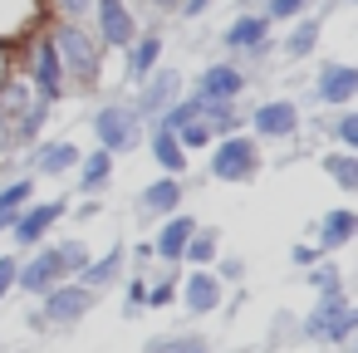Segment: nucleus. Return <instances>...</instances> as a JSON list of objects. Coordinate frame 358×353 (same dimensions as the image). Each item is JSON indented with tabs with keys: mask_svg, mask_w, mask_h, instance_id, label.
<instances>
[{
	"mask_svg": "<svg viewBox=\"0 0 358 353\" xmlns=\"http://www.w3.org/2000/svg\"><path fill=\"white\" fill-rule=\"evenodd\" d=\"M201 123L211 128V138H231V133H245L241 103H201Z\"/></svg>",
	"mask_w": 358,
	"mask_h": 353,
	"instance_id": "c756f323",
	"label": "nucleus"
},
{
	"mask_svg": "<svg viewBox=\"0 0 358 353\" xmlns=\"http://www.w3.org/2000/svg\"><path fill=\"white\" fill-rule=\"evenodd\" d=\"M94 216H103V196H89V201H69V216H64V221L84 226V221H94Z\"/></svg>",
	"mask_w": 358,
	"mask_h": 353,
	"instance_id": "79ce46f5",
	"label": "nucleus"
},
{
	"mask_svg": "<svg viewBox=\"0 0 358 353\" xmlns=\"http://www.w3.org/2000/svg\"><path fill=\"white\" fill-rule=\"evenodd\" d=\"M55 284H64V265H59L55 245L45 240V245H35V250L20 260V270H15V289L30 294V299H40V294L55 289Z\"/></svg>",
	"mask_w": 358,
	"mask_h": 353,
	"instance_id": "6ab92c4d",
	"label": "nucleus"
},
{
	"mask_svg": "<svg viewBox=\"0 0 358 353\" xmlns=\"http://www.w3.org/2000/svg\"><path fill=\"white\" fill-rule=\"evenodd\" d=\"M123 270H128V240H113L103 255H94L74 280L84 284V289H94V294H103V289H113L118 280H123Z\"/></svg>",
	"mask_w": 358,
	"mask_h": 353,
	"instance_id": "5701e85b",
	"label": "nucleus"
},
{
	"mask_svg": "<svg viewBox=\"0 0 358 353\" xmlns=\"http://www.w3.org/2000/svg\"><path fill=\"white\" fill-rule=\"evenodd\" d=\"M177 304L192 314V319H206L226 304V284L211 275V270H182L177 275Z\"/></svg>",
	"mask_w": 358,
	"mask_h": 353,
	"instance_id": "a211bd4d",
	"label": "nucleus"
},
{
	"mask_svg": "<svg viewBox=\"0 0 358 353\" xmlns=\"http://www.w3.org/2000/svg\"><path fill=\"white\" fill-rule=\"evenodd\" d=\"M216 255H221V226H196L187 250H182V265L187 270H211Z\"/></svg>",
	"mask_w": 358,
	"mask_h": 353,
	"instance_id": "cd10ccee",
	"label": "nucleus"
},
{
	"mask_svg": "<svg viewBox=\"0 0 358 353\" xmlns=\"http://www.w3.org/2000/svg\"><path fill=\"white\" fill-rule=\"evenodd\" d=\"M319 128L334 138V147L358 152V108H334V113H324V118H319Z\"/></svg>",
	"mask_w": 358,
	"mask_h": 353,
	"instance_id": "c85d7f7f",
	"label": "nucleus"
},
{
	"mask_svg": "<svg viewBox=\"0 0 358 353\" xmlns=\"http://www.w3.org/2000/svg\"><path fill=\"white\" fill-rule=\"evenodd\" d=\"M353 236H358V211H353V206H329V211H319V221L309 226V240L319 245V255H338Z\"/></svg>",
	"mask_w": 358,
	"mask_h": 353,
	"instance_id": "412c9836",
	"label": "nucleus"
},
{
	"mask_svg": "<svg viewBox=\"0 0 358 353\" xmlns=\"http://www.w3.org/2000/svg\"><path fill=\"white\" fill-rule=\"evenodd\" d=\"M299 280H304L314 294H338V289H348V284H343V270H338L334 260H319V265L299 270Z\"/></svg>",
	"mask_w": 358,
	"mask_h": 353,
	"instance_id": "473e14b6",
	"label": "nucleus"
},
{
	"mask_svg": "<svg viewBox=\"0 0 358 353\" xmlns=\"http://www.w3.org/2000/svg\"><path fill=\"white\" fill-rule=\"evenodd\" d=\"M334 6H358V0H334Z\"/></svg>",
	"mask_w": 358,
	"mask_h": 353,
	"instance_id": "49530a36",
	"label": "nucleus"
},
{
	"mask_svg": "<svg viewBox=\"0 0 358 353\" xmlns=\"http://www.w3.org/2000/svg\"><path fill=\"white\" fill-rule=\"evenodd\" d=\"M89 128H94V147H103L108 157H128V152H138L143 138H148V123L133 113L128 99L99 103V108L89 113Z\"/></svg>",
	"mask_w": 358,
	"mask_h": 353,
	"instance_id": "0eeeda50",
	"label": "nucleus"
},
{
	"mask_svg": "<svg viewBox=\"0 0 358 353\" xmlns=\"http://www.w3.org/2000/svg\"><path fill=\"white\" fill-rule=\"evenodd\" d=\"M177 143H182V152H187V157H192V152H206V147H211V143H216V138H211V128H206V123H201V118H196V123H187V128H182V133H177Z\"/></svg>",
	"mask_w": 358,
	"mask_h": 353,
	"instance_id": "e433bc0d",
	"label": "nucleus"
},
{
	"mask_svg": "<svg viewBox=\"0 0 358 353\" xmlns=\"http://www.w3.org/2000/svg\"><path fill=\"white\" fill-rule=\"evenodd\" d=\"M128 6H133V15H138V20L148 15V20H157V25H162L167 15H177V10H182V0H128Z\"/></svg>",
	"mask_w": 358,
	"mask_h": 353,
	"instance_id": "4c0bfd02",
	"label": "nucleus"
},
{
	"mask_svg": "<svg viewBox=\"0 0 358 353\" xmlns=\"http://www.w3.org/2000/svg\"><path fill=\"white\" fill-rule=\"evenodd\" d=\"M245 133L265 147V143H299V133H304V113H299V103L294 99H260L250 113H245Z\"/></svg>",
	"mask_w": 358,
	"mask_h": 353,
	"instance_id": "6e6552de",
	"label": "nucleus"
},
{
	"mask_svg": "<svg viewBox=\"0 0 358 353\" xmlns=\"http://www.w3.org/2000/svg\"><path fill=\"white\" fill-rule=\"evenodd\" d=\"M64 216H69V196H45V201L35 196L6 231H10V240H15L20 250H35V245H45V236H55V226H59Z\"/></svg>",
	"mask_w": 358,
	"mask_h": 353,
	"instance_id": "9d476101",
	"label": "nucleus"
},
{
	"mask_svg": "<svg viewBox=\"0 0 358 353\" xmlns=\"http://www.w3.org/2000/svg\"><path fill=\"white\" fill-rule=\"evenodd\" d=\"M338 6L329 0V6H319V10H309V15H299L294 25H289V35L285 40H275V50H280V64H304V59H314L319 55V40H324V25H329V15H334Z\"/></svg>",
	"mask_w": 358,
	"mask_h": 353,
	"instance_id": "2eb2a0df",
	"label": "nucleus"
},
{
	"mask_svg": "<svg viewBox=\"0 0 358 353\" xmlns=\"http://www.w3.org/2000/svg\"><path fill=\"white\" fill-rule=\"evenodd\" d=\"M260 172H265V147H260L250 133H231V138H216V143L206 147V177H211V182L250 187Z\"/></svg>",
	"mask_w": 358,
	"mask_h": 353,
	"instance_id": "39448f33",
	"label": "nucleus"
},
{
	"mask_svg": "<svg viewBox=\"0 0 358 353\" xmlns=\"http://www.w3.org/2000/svg\"><path fill=\"white\" fill-rule=\"evenodd\" d=\"M211 6H216V0H182V10H177V15H182V20H201Z\"/></svg>",
	"mask_w": 358,
	"mask_h": 353,
	"instance_id": "c03bdc74",
	"label": "nucleus"
},
{
	"mask_svg": "<svg viewBox=\"0 0 358 353\" xmlns=\"http://www.w3.org/2000/svg\"><path fill=\"white\" fill-rule=\"evenodd\" d=\"M40 25H45V0H0V45L6 50H15Z\"/></svg>",
	"mask_w": 358,
	"mask_h": 353,
	"instance_id": "4be33fe9",
	"label": "nucleus"
},
{
	"mask_svg": "<svg viewBox=\"0 0 358 353\" xmlns=\"http://www.w3.org/2000/svg\"><path fill=\"white\" fill-rule=\"evenodd\" d=\"M162 50H167V40H162V25H148V30H138V40L118 55V64H123V84H143L157 64H162Z\"/></svg>",
	"mask_w": 358,
	"mask_h": 353,
	"instance_id": "aec40b11",
	"label": "nucleus"
},
{
	"mask_svg": "<svg viewBox=\"0 0 358 353\" xmlns=\"http://www.w3.org/2000/svg\"><path fill=\"white\" fill-rule=\"evenodd\" d=\"M319 260H329V255H319L314 240H294V245H289V265H294V270H309V265H319Z\"/></svg>",
	"mask_w": 358,
	"mask_h": 353,
	"instance_id": "ea45409f",
	"label": "nucleus"
},
{
	"mask_svg": "<svg viewBox=\"0 0 358 353\" xmlns=\"http://www.w3.org/2000/svg\"><path fill=\"white\" fill-rule=\"evenodd\" d=\"M353 333H358V309H353V294H348V289H338V294H314L309 314H299V343L353 348Z\"/></svg>",
	"mask_w": 358,
	"mask_h": 353,
	"instance_id": "7ed1b4c3",
	"label": "nucleus"
},
{
	"mask_svg": "<svg viewBox=\"0 0 358 353\" xmlns=\"http://www.w3.org/2000/svg\"><path fill=\"white\" fill-rule=\"evenodd\" d=\"M245 89H250V74H245L241 64H231V59H211V64H201V74L192 79L187 94L201 99V103H241Z\"/></svg>",
	"mask_w": 358,
	"mask_h": 353,
	"instance_id": "9b49d317",
	"label": "nucleus"
},
{
	"mask_svg": "<svg viewBox=\"0 0 358 353\" xmlns=\"http://www.w3.org/2000/svg\"><path fill=\"white\" fill-rule=\"evenodd\" d=\"M45 35L55 40L59 64H64V74H69V89H74V94H79V89H99V84H103V59H108V50L99 45L94 25L45 20Z\"/></svg>",
	"mask_w": 358,
	"mask_h": 353,
	"instance_id": "f257e3e1",
	"label": "nucleus"
},
{
	"mask_svg": "<svg viewBox=\"0 0 358 353\" xmlns=\"http://www.w3.org/2000/svg\"><path fill=\"white\" fill-rule=\"evenodd\" d=\"M113 172H118V157H108L103 147H89L74 167V182H79V196H103L113 187Z\"/></svg>",
	"mask_w": 358,
	"mask_h": 353,
	"instance_id": "393cba45",
	"label": "nucleus"
},
{
	"mask_svg": "<svg viewBox=\"0 0 358 353\" xmlns=\"http://www.w3.org/2000/svg\"><path fill=\"white\" fill-rule=\"evenodd\" d=\"M148 275H128V284H123V319H143L148 314Z\"/></svg>",
	"mask_w": 358,
	"mask_h": 353,
	"instance_id": "c9c22d12",
	"label": "nucleus"
},
{
	"mask_svg": "<svg viewBox=\"0 0 358 353\" xmlns=\"http://www.w3.org/2000/svg\"><path fill=\"white\" fill-rule=\"evenodd\" d=\"M94 304H99L94 289H84L79 280H64V284H55V289H45V294L35 299V309L25 314V324H30L35 333H64V329L84 324V319L94 314Z\"/></svg>",
	"mask_w": 358,
	"mask_h": 353,
	"instance_id": "20e7f679",
	"label": "nucleus"
},
{
	"mask_svg": "<svg viewBox=\"0 0 358 353\" xmlns=\"http://www.w3.org/2000/svg\"><path fill=\"white\" fill-rule=\"evenodd\" d=\"M138 30H143V20L133 15L128 0H94V35L108 55H123L138 40Z\"/></svg>",
	"mask_w": 358,
	"mask_h": 353,
	"instance_id": "ddd939ff",
	"label": "nucleus"
},
{
	"mask_svg": "<svg viewBox=\"0 0 358 353\" xmlns=\"http://www.w3.org/2000/svg\"><path fill=\"white\" fill-rule=\"evenodd\" d=\"M309 99L319 103V108H353V99H358V69L348 64V59H319V69H314V79H309Z\"/></svg>",
	"mask_w": 358,
	"mask_h": 353,
	"instance_id": "f8f14e48",
	"label": "nucleus"
},
{
	"mask_svg": "<svg viewBox=\"0 0 358 353\" xmlns=\"http://www.w3.org/2000/svg\"><path fill=\"white\" fill-rule=\"evenodd\" d=\"M211 275H216L221 284H241V280H245V260L221 250V255H216V265H211Z\"/></svg>",
	"mask_w": 358,
	"mask_h": 353,
	"instance_id": "58836bf2",
	"label": "nucleus"
},
{
	"mask_svg": "<svg viewBox=\"0 0 358 353\" xmlns=\"http://www.w3.org/2000/svg\"><path fill=\"white\" fill-rule=\"evenodd\" d=\"M221 50L231 55V64H241L250 74L255 64H265L275 55V25L265 20V10H236L221 30Z\"/></svg>",
	"mask_w": 358,
	"mask_h": 353,
	"instance_id": "423d86ee",
	"label": "nucleus"
},
{
	"mask_svg": "<svg viewBox=\"0 0 358 353\" xmlns=\"http://www.w3.org/2000/svg\"><path fill=\"white\" fill-rule=\"evenodd\" d=\"M15 152H20V143H15V123L0 113V162H10Z\"/></svg>",
	"mask_w": 358,
	"mask_h": 353,
	"instance_id": "37998d69",
	"label": "nucleus"
},
{
	"mask_svg": "<svg viewBox=\"0 0 358 353\" xmlns=\"http://www.w3.org/2000/svg\"><path fill=\"white\" fill-rule=\"evenodd\" d=\"M201 221L182 206V211H172V216H162L157 226H152V240H148V250H152V260L157 265H177L182 270V250H187V240H192V231H196Z\"/></svg>",
	"mask_w": 358,
	"mask_h": 353,
	"instance_id": "f3484780",
	"label": "nucleus"
},
{
	"mask_svg": "<svg viewBox=\"0 0 358 353\" xmlns=\"http://www.w3.org/2000/svg\"><path fill=\"white\" fill-rule=\"evenodd\" d=\"M319 172H324L343 196L358 192V152H348V147H324V152H319Z\"/></svg>",
	"mask_w": 358,
	"mask_h": 353,
	"instance_id": "a878e982",
	"label": "nucleus"
},
{
	"mask_svg": "<svg viewBox=\"0 0 358 353\" xmlns=\"http://www.w3.org/2000/svg\"><path fill=\"white\" fill-rule=\"evenodd\" d=\"M187 206V182L182 177H152L143 192H138V201H133V211H138V221L143 226H157L162 216H172V211H182Z\"/></svg>",
	"mask_w": 358,
	"mask_h": 353,
	"instance_id": "dca6fc26",
	"label": "nucleus"
},
{
	"mask_svg": "<svg viewBox=\"0 0 358 353\" xmlns=\"http://www.w3.org/2000/svg\"><path fill=\"white\" fill-rule=\"evenodd\" d=\"M50 245H55V255H59V265H64V280H74V275L94 260V250H89L84 236H59V240H50Z\"/></svg>",
	"mask_w": 358,
	"mask_h": 353,
	"instance_id": "7c9ffc66",
	"label": "nucleus"
},
{
	"mask_svg": "<svg viewBox=\"0 0 358 353\" xmlns=\"http://www.w3.org/2000/svg\"><path fill=\"white\" fill-rule=\"evenodd\" d=\"M30 201H35V177H30V172L0 177V226H10Z\"/></svg>",
	"mask_w": 358,
	"mask_h": 353,
	"instance_id": "bb28decb",
	"label": "nucleus"
},
{
	"mask_svg": "<svg viewBox=\"0 0 358 353\" xmlns=\"http://www.w3.org/2000/svg\"><path fill=\"white\" fill-rule=\"evenodd\" d=\"M143 353H211V343L201 333H157L143 343Z\"/></svg>",
	"mask_w": 358,
	"mask_h": 353,
	"instance_id": "2f4dec72",
	"label": "nucleus"
},
{
	"mask_svg": "<svg viewBox=\"0 0 358 353\" xmlns=\"http://www.w3.org/2000/svg\"><path fill=\"white\" fill-rule=\"evenodd\" d=\"M15 270H20V255L0 250V304H6V294H15Z\"/></svg>",
	"mask_w": 358,
	"mask_h": 353,
	"instance_id": "a19ab883",
	"label": "nucleus"
},
{
	"mask_svg": "<svg viewBox=\"0 0 358 353\" xmlns=\"http://www.w3.org/2000/svg\"><path fill=\"white\" fill-rule=\"evenodd\" d=\"M182 94H187V74H182V69H172V64H157V69L138 84V94H133L128 103H133V113L152 128V123H157V118L182 99Z\"/></svg>",
	"mask_w": 358,
	"mask_h": 353,
	"instance_id": "1a4fd4ad",
	"label": "nucleus"
},
{
	"mask_svg": "<svg viewBox=\"0 0 358 353\" xmlns=\"http://www.w3.org/2000/svg\"><path fill=\"white\" fill-rule=\"evenodd\" d=\"M45 20H69V25H94V0H45Z\"/></svg>",
	"mask_w": 358,
	"mask_h": 353,
	"instance_id": "72a5a7b5",
	"label": "nucleus"
},
{
	"mask_svg": "<svg viewBox=\"0 0 358 353\" xmlns=\"http://www.w3.org/2000/svg\"><path fill=\"white\" fill-rule=\"evenodd\" d=\"M309 10H314V0H265V20L270 25H294Z\"/></svg>",
	"mask_w": 358,
	"mask_h": 353,
	"instance_id": "f704fd0d",
	"label": "nucleus"
},
{
	"mask_svg": "<svg viewBox=\"0 0 358 353\" xmlns=\"http://www.w3.org/2000/svg\"><path fill=\"white\" fill-rule=\"evenodd\" d=\"M143 147H148V157L157 162V172L162 177H187V167H192V157L182 152V143H177V133L172 128H148V138H143Z\"/></svg>",
	"mask_w": 358,
	"mask_h": 353,
	"instance_id": "b1692460",
	"label": "nucleus"
},
{
	"mask_svg": "<svg viewBox=\"0 0 358 353\" xmlns=\"http://www.w3.org/2000/svg\"><path fill=\"white\" fill-rule=\"evenodd\" d=\"M79 157H84V147H79L74 138H40V143L25 147V172L59 182V177H74Z\"/></svg>",
	"mask_w": 358,
	"mask_h": 353,
	"instance_id": "4468645a",
	"label": "nucleus"
},
{
	"mask_svg": "<svg viewBox=\"0 0 358 353\" xmlns=\"http://www.w3.org/2000/svg\"><path fill=\"white\" fill-rule=\"evenodd\" d=\"M20 79L50 103V108H59L74 89H69V74H64V64H59V50H55V40L45 35V25L35 30V35H25L20 40Z\"/></svg>",
	"mask_w": 358,
	"mask_h": 353,
	"instance_id": "f03ea898",
	"label": "nucleus"
},
{
	"mask_svg": "<svg viewBox=\"0 0 358 353\" xmlns=\"http://www.w3.org/2000/svg\"><path fill=\"white\" fill-rule=\"evenodd\" d=\"M10 64H15V55H10L6 45H0V79H6V74H10Z\"/></svg>",
	"mask_w": 358,
	"mask_h": 353,
	"instance_id": "a18cd8bd",
	"label": "nucleus"
}]
</instances>
